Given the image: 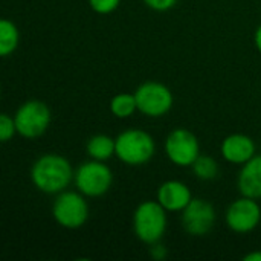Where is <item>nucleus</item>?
<instances>
[{"mask_svg":"<svg viewBox=\"0 0 261 261\" xmlns=\"http://www.w3.org/2000/svg\"><path fill=\"white\" fill-rule=\"evenodd\" d=\"M87 153L95 161H107L116 153V142L107 135H95L87 141Z\"/></svg>","mask_w":261,"mask_h":261,"instance_id":"obj_14","label":"nucleus"},{"mask_svg":"<svg viewBox=\"0 0 261 261\" xmlns=\"http://www.w3.org/2000/svg\"><path fill=\"white\" fill-rule=\"evenodd\" d=\"M191 200L190 188L180 180H167L158 190V202L170 213L184 211Z\"/></svg>","mask_w":261,"mask_h":261,"instance_id":"obj_12","label":"nucleus"},{"mask_svg":"<svg viewBox=\"0 0 261 261\" xmlns=\"http://www.w3.org/2000/svg\"><path fill=\"white\" fill-rule=\"evenodd\" d=\"M220 150L225 161L237 165H245L255 156V142L246 135L234 133L223 139Z\"/></svg>","mask_w":261,"mask_h":261,"instance_id":"obj_11","label":"nucleus"},{"mask_svg":"<svg viewBox=\"0 0 261 261\" xmlns=\"http://www.w3.org/2000/svg\"><path fill=\"white\" fill-rule=\"evenodd\" d=\"M254 41H255V46H257V50L261 54V24L257 28L255 31V35H254Z\"/></svg>","mask_w":261,"mask_h":261,"instance_id":"obj_23","label":"nucleus"},{"mask_svg":"<svg viewBox=\"0 0 261 261\" xmlns=\"http://www.w3.org/2000/svg\"><path fill=\"white\" fill-rule=\"evenodd\" d=\"M226 225L231 231L239 234H248L254 231L261 220V208L257 199L242 197L232 202L225 216Z\"/></svg>","mask_w":261,"mask_h":261,"instance_id":"obj_9","label":"nucleus"},{"mask_svg":"<svg viewBox=\"0 0 261 261\" xmlns=\"http://www.w3.org/2000/svg\"><path fill=\"white\" fill-rule=\"evenodd\" d=\"M191 168L200 180H213L219 174V164L211 156H199Z\"/></svg>","mask_w":261,"mask_h":261,"instance_id":"obj_17","label":"nucleus"},{"mask_svg":"<svg viewBox=\"0 0 261 261\" xmlns=\"http://www.w3.org/2000/svg\"><path fill=\"white\" fill-rule=\"evenodd\" d=\"M150 254H151V257H153L154 260H165V257H167V248H165L164 245H161V242H158V243L151 245Z\"/></svg>","mask_w":261,"mask_h":261,"instance_id":"obj_21","label":"nucleus"},{"mask_svg":"<svg viewBox=\"0 0 261 261\" xmlns=\"http://www.w3.org/2000/svg\"><path fill=\"white\" fill-rule=\"evenodd\" d=\"M136 110H138V102L135 93H118L110 101V112L119 119L130 118Z\"/></svg>","mask_w":261,"mask_h":261,"instance_id":"obj_16","label":"nucleus"},{"mask_svg":"<svg viewBox=\"0 0 261 261\" xmlns=\"http://www.w3.org/2000/svg\"><path fill=\"white\" fill-rule=\"evenodd\" d=\"M245 261H261V251H254L248 255H245Z\"/></svg>","mask_w":261,"mask_h":261,"instance_id":"obj_22","label":"nucleus"},{"mask_svg":"<svg viewBox=\"0 0 261 261\" xmlns=\"http://www.w3.org/2000/svg\"><path fill=\"white\" fill-rule=\"evenodd\" d=\"M75 177L70 162L60 154H44L38 158L31 168L34 187L46 194L63 193Z\"/></svg>","mask_w":261,"mask_h":261,"instance_id":"obj_1","label":"nucleus"},{"mask_svg":"<svg viewBox=\"0 0 261 261\" xmlns=\"http://www.w3.org/2000/svg\"><path fill=\"white\" fill-rule=\"evenodd\" d=\"M89 5L96 14H110L118 9L121 0H89Z\"/></svg>","mask_w":261,"mask_h":261,"instance_id":"obj_19","label":"nucleus"},{"mask_svg":"<svg viewBox=\"0 0 261 261\" xmlns=\"http://www.w3.org/2000/svg\"><path fill=\"white\" fill-rule=\"evenodd\" d=\"M73 180L78 191L86 197H101L110 190L113 173L106 164H102V161L93 159L78 167Z\"/></svg>","mask_w":261,"mask_h":261,"instance_id":"obj_5","label":"nucleus"},{"mask_svg":"<svg viewBox=\"0 0 261 261\" xmlns=\"http://www.w3.org/2000/svg\"><path fill=\"white\" fill-rule=\"evenodd\" d=\"M136 102H138V110L150 118H161L167 115L174 102L171 90L158 81H147L141 84L136 92Z\"/></svg>","mask_w":261,"mask_h":261,"instance_id":"obj_7","label":"nucleus"},{"mask_svg":"<svg viewBox=\"0 0 261 261\" xmlns=\"http://www.w3.org/2000/svg\"><path fill=\"white\" fill-rule=\"evenodd\" d=\"M133 231L145 245L161 242L167 231V210L158 200L142 202L133 216Z\"/></svg>","mask_w":261,"mask_h":261,"instance_id":"obj_3","label":"nucleus"},{"mask_svg":"<svg viewBox=\"0 0 261 261\" xmlns=\"http://www.w3.org/2000/svg\"><path fill=\"white\" fill-rule=\"evenodd\" d=\"M165 154L177 167H191L200 156L196 135L185 128L173 130L165 139Z\"/></svg>","mask_w":261,"mask_h":261,"instance_id":"obj_8","label":"nucleus"},{"mask_svg":"<svg viewBox=\"0 0 261 261\" xmlns=\"http://www.w3.org/2000/svg\"><path fill=\"white\" fill-rule=\"evenodd\" d=\"M15 133H17V127H15L14 118H11L6 113H2L0 115V141L8 142L9 139H12Z\"/></svg>","mask_w":261,"mask_h":261,"instance_id":"obj_18","label":"nucleus"},{"mask_svg":"<svg viewBox=\"0 0 261 261\" xmlns=\"http://www.w3.org/2000/svg\"><path fill=\"white\" fill-rule=\"evenodd\" d=\"M50 118V109L46 102L38 99L26 101L14 115L17 133L26 139H35L47 130Z\"/></svg>","mask_w":261,"mask_h":261,"instance_id":"obj_6","label":"nucleus"},{"mask_svg":"<svg viewBox=\"0 0 261 261\" xmlns=\"http://www.w3.org/2000/svg\"><path fill=\"white\" fill-rule=\"evenodd\" d=\"M216 223L214 206L203 199H193L182 211V225L185 231L194 237L208 234Z\"/></svg>","mask_w":261,"mask_h":261,"instance_id":"obj_10","label":"nucleus"},{"mask_svg":"<svg viewBox=\"0 0 261 261\" xmlns=\"http://www.w3.org/2000/svg\"><path fill=\"white\" fill-rule=\"evenodd\" d=\"M52 216L55 222L66 229L81 228L89 219V205L84 199V194L64 190L54 202Z\"/></svg>","mask_w":261,"mask_h":261,"instance_id":"obj_4","label":"nucleus"},{"mask_svg":"<svg viewBox=\"0 0 261 261\" xmlns=\"http://www.w3.org/2000/svg\"><path fill=\"white\" fill-rule=\"evenodd\" d=\"M179 0H144V3L153 9V11H158V12H165V11H170L171 8L176 6Z\"/></svg>","mask_w":261,"mask_h":261,"instance_id":"obj_20","label":"nucleus"},{"mask_svg":"<svg viewBox=\"0 0 261 261\" xmlns=\"http://www.w3.org/2000/svg\"><path fill=\"white\" fill-rule=\"evenodd\" d=\"M239 191L245 197L261 199V154L248 161L239 176Z\"/></svg>","mask_w":261,"mask_h":261,"instance_id":"obj_13","label":"nucleus"},{"mask_svg":"<svg viewBox=\"0 0 261 261\" xmlns=\"http://www.w3.org/2000/svg\"><path fill=\"white\" fill-rule=\"evenodd\" d=\"M115 142V156L130 167H139L147 164L156 151V144L151 135L139 128H130L119 133Z\"/></svg>","mask_w":261,"mask_h":261,"instance_id":"obj_2","label":"nucleus"},{"mask_svg":"<svg viewBox=\"0 0 261 261\" xmlns=\"http://www.w3.org/2000/svg\"><path fill=\"white\" fill-rule=\"evenodd\" d=\"M20 34L14 21L3 18L0 21V55L8 57L11 55L18 46Z\"/></svg>","mask_w":261,"mask_h":261,"instance_id":"obj_15","label":"nucleus"}]
</instances>
